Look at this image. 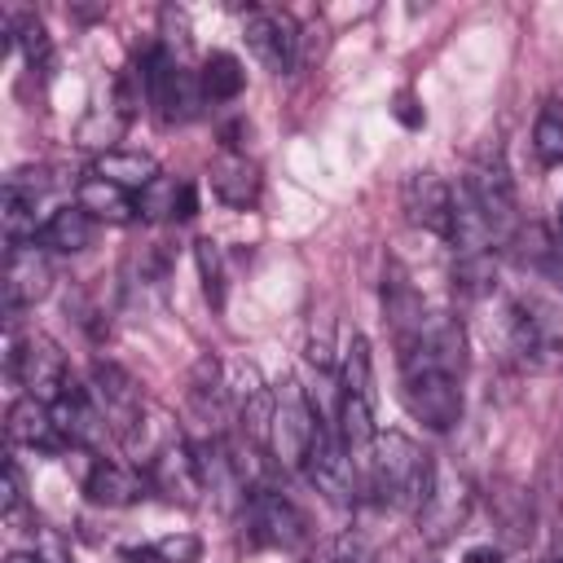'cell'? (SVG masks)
<instances>
[{"instance_id": "obj_1", "label": "cell", "mask_w": 563, "mask_h": 563, "mask_svg": "<svg viewBox=\"0 0 563 563\" xmlns=\"http://www.w3.org/2000/svg\"><path fill=\"white\" fill-rule=\"evenodd\" d=\"M361 466H365V488L383 506H409V510H418L435 475L431 453H422L405 431H378Z\"/></svg>"}, {"instance_id": "obj_2", "label": "cell", "mask_w": 563, "mask_h": 563, "mask_svg": "<svg viewBox=\"0 0 563 563\" xmlns=\"http://www.w3.org/2000/svg\"><path fill=\"white\" fill-rule=\"evenodd\" d=\"M321 413L312 409V400L303 396V387L295 378L282 383V391L273 396V427H268V453L282 471H303L312 440L321 431Z\"/></svg>"}, {"instance_id": "obj_3", "label": "cell", "mask_w": 563, "mask_h": 563, "mask_svg": "<svg viewBox=\"0 0 563 563\" xmlns=\"http://www.w3.org/2000/svg\"><path fill=\"white\" fill-rule=\"evenodd\" d=\"M400 400L409 418H418L431 431H449L462 422V378L440 369H400Z\"/></svg>"}, {"instance_id": "obj_4", "label": "cell", "mask_w": 563, "mask_h": 563, "mask_svg": "<svg viewBox=\"0 0 563 563\" xmlns=\"http://www.w3.org/2000/svg\"><path fill=\"white\" fill-rule=\"evenodd\" d=\"M9 374L18 378L22 396H35L44 405H57L66 391H70V369H66V356L57 352V343H48L44 334H26L22 343H13V356H9Z\"/></svg>"}, {"instance_id": "obj_5", "label": "cell", "mask_w": 563, "mask_h": 563, "mask_svg": "<svg viewBox=\"0 0 563 563\" xmlns=\"http://www.w3.org/2000/svg\"><path fill=\"white\" fill-rule=\"evenodd\" d=\"M418 532L427 537V541H449V537H457L462 532V523H466V515H471V484L453 471V466H444V462H435V475H431V484H427V497L418 501Z\"/></svg>"}, {"instance_id": "obj_6", "label": "cell", "mask_w": 563, "mask_h": 563, "mask_svg": "<svg viewBox=\"0 0 563 563\" xmlns=\"http://www.w3.org/2000/svg\"><path fill=\"white\" fill-rule=\"evenodd\" d=\"M246 523L260 545L295 550L308 541V515L277 488H251L246 493Z\"/></svg>"}, {"instance_id": "obj_7", "label": "cell", "mask_w": 563, "mask_h": 563, "mask_svg": "<svg viewBox=\"0 0 563 563\" xmlns=\"http://www.w3.org/2000/svg\"><path fill=\"white\" fill-rule=\"evenodd\" d=\"M506 352L528 365V369H545L559 361V330L550 325V312H541L537 303H506Z\"/></svg>"}, {"instance_id": "obj_8", "label": "cell", "mask_w": 563, "mask_h": 563, "mask_svg": "<svg viewBox=\"0 0 563 563\" xmlns=\"http://www.w3.org/2000/svg\"><path fill=\"white\" fill-rule=\"evenodd\" d=\"M246 48L255 53V62L273 75H290L299 62V26L290 13L282 9H251L246 13Z\"/></svg>"}, {"instance_id": "obj_9", "label": "cell", "mask_w": 563, "mask_h": 563, "mask_svg": "<svg viewBox=\"0 0 563 563\" xmlns=\"http://www.w3.org/2000/svg\"><path fill=\"white\" fill-rule=\"evenodd\" d=\"M462 185L471 189V198H475L479 211L488 216L493 238L510 246V238L519 233V216H515L519 207H515V180H510L506 163H501V158H479Z\"/></svg>"}, {"instance_id": "obj_10", "label": "cell", "mask_w": 563, "mask_h": 563, "mask_svg": "<svg viewBox=\"0 0 563 563\" xmlns=\"http://www.w3.org/2000/svg\"><path fill=\"white\" fill-rule=\"evenodd\" d=\"M88 396H92L97 413L106 418V427H110V431H119L123 440H128V435H132V427L145 418L141 387L132 383V374H123V369H119V365H110V361H101V365L92 369V387H88Z\"/></svg>"}, {"instance_id": "obj_11", "label": "cell", "mask_w": 563, "mask_h": 563, "mask_svg": "<svg viewBox=\"0 0 563 563\" xmlns=\"http://www.w3.org/2000/svg\"><path fill=\"white\" fill-rule=\"evenodd\" d=\"M53 286V264L40 242H9V264H4V312L18 317L35 299H44Z\"/></svg>"}, {"instance_id": "obj_12", "label": "cell", "mask_w": 563, "mask_h": 563, "mask_svg": "<svg viewBox=\"0 0 563 563\" xmlns=\"http://www.w3.org/2000/svg\"><path fill=\"white\" fill-rule=\"evenodd\" d=\"M145 479H150V488H158L167 501H180V506H194L198 493H202L194 449L180 444V440H172L167 449H158V453L145 462Z\"/></svg>"}, {"instance_id": "obj_13", "label": "cell", "mask_w": 563, "mask_h": 563, "mask_svg": "<svg viewBox=\"0 0 563 563\" xmlns=\"http://www.w3.org/2000/svg\"><path fill=\"white\" fill-rule=\"evenodd\" d=\"M405 211L413 224L449 238V220H453V185H444L435 172H413L405 180Z\"/></svg>"}, {"instance_id": "obj_14", "label": "cell", "mask_w": 563, "mask_h": 563, "mask_svg": "<svg viewBox=\"0 0 563 563\" xmlns=\"http://www.w3.org/2000/svg\"><path fill=\"white\" fill-rule=\"evenodd\" d=\"M9 440L26 444V449H44V453L66 449V435H62V427L53 418V405H44L35 396H18L9 405Z\"/></svg>"}, {"instance_id": "obj_15", "label": "cell", "mask_w": 563, "mask_h": 563, "mask_svg": "<svg viewBox=\"0 0 563 563\" xmlns=\"http://www.w3.org/2000/svg\"><path fill=\"white\" fill-rule=\"evenodd\" d=\"M84 493H88V501L114 510V506H132V501H141V497H145V479H141L136 471L119 466V462L92 457L88 471H84Z\"/></svg>"}, {"instance_id": "obj_16", "label": "cell", "mask_w": 563, "mask_h": 563, "mask_svg": "<svg viewBox=\"0 0 563 563\" xmlns=\"http://www.w3.org/2000/svg\"><path fill=\"white\" fill-rule=\"evenodd\" d=\"M211 189H216L220 202L246 211V207L260 202V167H255L246 154L224 150V154L211 163Z\"/></svg>"}, {"instance_id": "obj_17", "label": "cell", "mask_w": 563, "mask_h": 563, "mask_svg": "<svg viewBox=\"0 0 563 563\" xmlns=\"http://www.w3.org/2000/svg\"><path fill=\"white\" fill-rule=\"evenodd\" d=\"M97 220L84 211V207H57L44 224H40V233H35V242L44 246V251H57V255H79V251H88L92 246V229Z\"/></svg>"}, {"instance_id": "obj_18", "label": "cell", "mask_w": 563, "mask_h": 563, "mask_svg": "<svg viewBox=\"0 0 563 563\" xmlns=\"http://www.w3.org/2000/svg\"><path fill=\"white\" fill-rule=\"evenodd\" d=\"M92 176H101L128 194H141L158 180V163H154V154H141V150H110V154H97Z\"/></svg>"}, {"instance_id": "obj_19", "label": "cell", "mask_w": 563, "mask_h": 563, "mask_svg": "<svg viewBox=\"0 0 563 563\" xmlns=\"http://www.w3.org/2000/svg\"><path fill=\"white\" fill-rule=\"evenodd\" d=\"M75 207H84L92 220H106V224H128V220L141 211L128 189H119V185H110V180H101V176H92V172H88V180H79Z\"/></svg>"}, {"instance_id": "obj_20", "label": "cell", "mask_w": 563, "mask_h": 563, "mask_svg": "<svg viewBox=\"0 0 563 563\" xmlns=\"http://www.w3.org/2000/svg\"><path fill=\"white\" fill-rule=\"evenodd\" d=\"M136 207H141V216H150V220H189V216L198 211V198H194V185H189V180L158 176L150 189L136 194Z\"/></svg>"}, {"instance_id": "obj_21", "label": "cell", "mask_w": 563, "mask_h": 563, "mask_svg": "<svg viewBox=\"0 0 563 563\" xmlns=\"http://www.w3.org/2000/svg\"><path fill=\"white\" fill-rule=\"evenodd\" d=\"M246 84V70L233 53H211L198 70V88H202V101H233Z\"/></svg>"}, {"instance_id": "obj_22", "label": "cell", "mask_w": 563, "mask_h": 563, "mask_svg": "<svg viewBox=\"0 0 563 563\" xmlns=\"http://www.w3.org/2000/svg\"><path fill=\"white\" fill-rule=\"evenodd\" d=\"M532 150L545 167H559L563 163V106L550 97L532 123Z\"/></svg>"}, {"instance_id": "obj_23", "label": "cell", "mask_w": 563, "mask_h": 563, "mask_svg": "<svg viewBox=\"0 0 563 563\" xmlns=\"http://www.w3.org/2000/svg\"><path fill=\"white\" fill-rule=\"evenodd\" d=\"M123 128H128V114L106 106V110H92V114L79 123L75 141H79V145H88V150H101V154H110V150H114V141L123 136Z\"/></svg>"}, {"instance_id": "obj_24", "label": "cell", "mask_w": 563, "mask_h": 563, "mask_svg": "<svg viewBox=\"0 0 563 563\" xmlns=\"http://www.w3.org/2000/svg\"><path fill=\"white\" fill-rule=\"evenodd\" d=\"M453 282H457V290H462L466 299H484V295H493V286H497L493 255H457V264H453Z\"/></svg>"}, {"instance_id": "obj_25", "label": "cell", "mask_w": 563, "mask_h": 563, "mask_svg": "<svg viewBox=\"0 0 563 563\" xmlns=\"http://www.w3.org/2000/svg\"><path fill=\"white\" fill-rule=\"evenodd\" d=\"M339 391H352V396H365L374 400V365H369V343L356 334L347 356H343V374H339Z\"/></svg>"}, {"instance_id": "obj_26", "label": "cell", "mask_w": 563, "mask_h": 563, "mask_svg": "<svg viewBox=\"0 0 563 563\" xmlns=\"http://www.w3.org/2000/svg\"><path fill=\"white\" fill-rule=\"evenodd\" d=\"M198 554H202V545H198L194 532H167L154 545H145L141 554H132V559L136 563H198Z\"/></svg>"}, {"instance_id": "obj_27", "label": "cell", "mask_w": 563, "mask_h": 563, "mask_svg": "<svg viewBox=\"0 0 563 563\" xmlns=\"http://www.w3.org/2000/svg\"><path fill=\"white\" fill-rule=\"evenodd\" d=\"M9 40L26 53L31 66H44V62H48V48H53V44H48V31H44V22H40L35 13H18L13 26H9Z\"/></svg>"}, {"instance_id": "obj_28", "label": "cell", "mask_w": 563, "mask_h": 563, "mask_svg": "<svg viewBox=\"0 0 563 563\" xmlns=\"http://www.w3.org/2000/svg\"><path fill=\"white\" fill-rule=\"evenodd\" d=\"M198 273H202V290L207 299L220 308L224 303V268H220V246L216 242H198Z\"/></svg>"}, {"instance_id": "obj_29", "label": "cell", "mask_w": 563, "mask_h": 563, "mask_svg": "<svg viewBox=\"0 0 563 563\" xmlns=\"http://www.w3.org/2000/svg\"><path fill=\"white\" fill-rule=\"evenodd\" d=\"M334 563H378V550L361 537V532H343V537H334V545L325 550Z\"/></svg>"}, {"instance_id": "obj_30", "label": "cell", "mask_w": 563, "mask_h": 563, "mask_svg": "<svg viewBox=\"0 0 563 563\" xmlns=\"http://www.w3.org/2000/svg\"><path fill=\"white\" fill-rule=\"evenodd\" d=\"M22 506V471L18 462H4V484H0V510L13 515Z\"/></svg>"}, {"instance_id": "obj_31", "label": "cell", "mask_w": 563, "mask_h": 563, "mask_svg": "<svg viewBox=\"0 0 563 563\" xmlns=\"http://www.w3.org/2000/svg\"><path fill=\"white\" fill-rule=\"evenodd\" d=\"M462 563H506V559H501V554H497L493 545H479V550H471V554H466Z\"/></svg>"}, {"instance_id": "obj_32", "label": "cell", "mask_w": 563, "mask_h": 563, "mask_svg": "<svg viewBox=\"0 0 563 563\" xmlns=\"http://www.w3.org/2000/svg\"><path fill=\"white\" fill-rule=\"evenodd\" d=\"M4 563H44V559H40V554H26V550H13Z\"/></svg>"}, {"instance_id": "obj_33", "label": "cell", "mask_w": 563, "mask_h": 563, "mask_svg": "<svg viewBox=\"0 0 563 563\" xmlns=\"http://www.w3.org/2000/svg\"><path fill=\"white\" fill-rule=\"evenodd\" d=\"M559 238H563V202H559Z\"/></svg>"}, {"instance_id": "obj_34", "label": "cell", "mask_w": 563, "mask_h": 563, "mask_svg": "<svg viewBox=\"0 0 563 563\" xmlns=\"http://www.w3.org/2000/svg\"><path fill=\"white\" fill-rule=\"evenodd\" d=\"M554 563H563V559H554Z\"/></svg>"}]
</instances>
